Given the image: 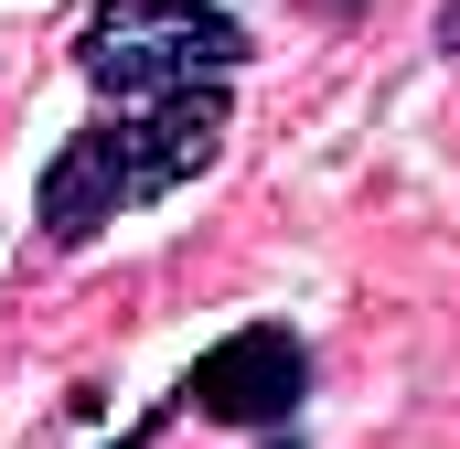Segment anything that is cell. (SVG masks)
<instances>
[{
    "instance_id": "cell-1",
    "label": "cell",
    "mask_w": 460,
    "mask_h": 449,
    "mask_svg": "<svg viewBox=\"0 0 460 449\" xmlns=\"http://www.w3.org/2000/svg\"><path fill=\"white\" fill-rule=\"evenodd\" d=\"M226 150V86L204 97H161V108H108L86 118L54 161H43V235L54 246H86L97 224H118L128 204L193 182L204 161Z\"/></svg>"
},
{
    "instance_id": "cell-2",
    "label": "cell",
    "mask_w": 460,
    "mask_h": 449,
    "mask_svg": "<svg viewBox=\"0 0 460 449\" xmlns=\"http://www.w3.org/2000/svg\"><path fill=\"white\" fill-rule=\"evenodd\" d=\"M235 65H246V22L215 0H86V22H75V75L118 108L204 97Z\"/></svg>"
},
{
    "instance_id": "cell-3",
    "label": "cell",
    "mask_w": 460,
    "mask_h": 449,
    "mask_svg": "<svg viewBox=\"0 0 460 449\" xmlns=\"http://www.w3.org/2000/svg\"><path fill=\"white\" fill-rule=\"evenodd\" d=\"M193 418H215V428H279L300 396H311V353H300V332H279V321H246V332H226L204 364H193Z\"/></svg>"
},
{
    "instance_id": "cell-4",
    "label": "cell",
    "mask_w": 460,
    "mask_h": 449,
    "mask_svg": "<svg viewBox=\"0 0 460 449\" xmlns=\"http://www.w3.org/2000/svg\"><path fill=\"white\" fill-rule=\"evenodd\" d=\"M439 54H460V0H450V11H439Z\"/></svg>"
}]
</instances>
